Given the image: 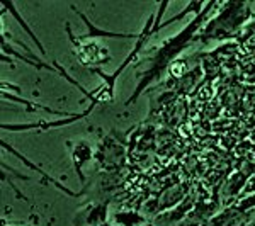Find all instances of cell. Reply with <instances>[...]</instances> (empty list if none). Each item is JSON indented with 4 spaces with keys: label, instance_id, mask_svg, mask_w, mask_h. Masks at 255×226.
<instances>
[{
    "label": "cell",
    "instance_id": "obj_3",
    "mask_svg": "<svg viewBox=\"0 0 255 226\" xmlns=\"http://www.w3.org/2000/svg\"><path fill=\"white\" fill-rule=\"evenodd\" d=\"M3 226H5V223H3Z\"/></svg>",
    "mask_w": 255,
    "mask_h": 226
},
{
    "label": "cell",
    "instance_id": "obj_1",
    "mask_svg": "<svg viewBox=\"0 0 255 226\" xmlns=\"http://www.w3.org/2000/svg\"><path fill=\"white\" fill-rule=\"evenodd\" d=\"M73 44L79 46V58L82 63L85 65H101V63H106L109 61V56H108V51L104 48L97 46V44H79L77 41H73Z\"/></svg>",
    "mask_w": 255,
    "mask_h": 226
},
{
    "label": "cell",
    "instance_id": "obj_2",
    "mask_svg": "<svg viewBox=\"0 0 255 226\" xmlns=\"http://www.w3.org/2000/svg\"><path fill=\"white\" fill-rule=\"evenodd\" d=\"M2 5H3V7H7V9H10V12H12V15H14V17H15V19H17V22L20 24V26H22V27H24V31H26V32H27V34H29V36H31V38H32V39H34V43H36V44H38V46H39V49H41V53H43V55H44V53H46V51H44V48H43V44H41V41L38 39V36H36V34H34V32H32V31L29 29V26H27V24H26V20H24V19H22V17H20V15L17 14V12H15V9H14V5H12V3H10V2H7V3H5V2H3V3H2Z\"/></svg>",
    "mask_w": 255,
    "mask_h": 226
}]
</instances>
